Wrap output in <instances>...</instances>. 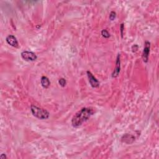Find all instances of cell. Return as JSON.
Instances as JSON below:
<instances>
[{"instance_id": "obj_1", "label": "cell", "mask_w": 159, "mask_h": 159, "mask_svg": "<svg viewBox=\"0 0 159 159\" xmlns=\"http://www.w3.org/2000/svg\"><path fill=\"white\" fill-rule=\"evenodd\" d=\"M93 114V109L91 108H83L78 111L72 119V124L73 127H77L82 125Z\"/></svg>"}, {"instance_id": "obj_2", "label": "cell", "mask_w": 159, "mask_h": 159, "mask_svg": "<svg viewBox=\"0 0 159 159\" xmlns=\"http://www.w3.org/2000/svg\"><path fill=\"white\" fill-rule=\"evenodd\" d=\"M31 110L33 115L40 119H47L49 118L50 115L49 113L47 110L39 108L34 105H31Z\"/></svg>"}, {"instance_id": "obj_3", "label": "cell", "mask_w": 159, "mask_h": 159, "mask_svg": "<svg viewBox=\"0 0 159 159\" xmlns=\"http://www.w3.org/2000/svg\"><path fill=\"white\" fill-rule=\"evenodd\" d=\"M21 56L24 60L26 61H35L38 58L37 55L34 52L26 50L22 52L21 54Z\"/></svg>"}, {"instance_id": "obj_4", "label": "cell", "mask_w": 159, "mask_h": 159, "mask_svg": "<svg viewBox=\"0 0 159 159\" xmlns=\"http://www.w3.org/2000/svg\"><path fill=\"white\" fill-rule=\"evenodd\" d=\"M150 49V43L149 41H146L145 46H144V50H143V54H142L143 60L146 63L148 62V59H149Z\"/></svg>"}, {"instance_id": "obj_5", "label": "cell", "mask_w": 159, "mask_h": 159, "mask_svg": "<svg viewBox=\"0 0 159 159\" xmlns=\"http://www.w3.org/2000/svg\"><path fill=\"white\" fill-rule=\"evenodd\" d=\"M87 76L88 78V80H89V83H90L91 86L93 88H97L99 86V82L98 80L93 75L90 71H87Z\"/></svg>"}, {"instance_id": "obj_6", "label": "cell", "mask_w": 159, "mask_h": 159, "mask_svg": "<svg viewBox=\"0 0 159 159\" xmlns=\"http://www.w3.org/2000/svg\"><path fill=\"white\" fill-rule=\"evenodd\" d=\"M121 70V60H120V54H118L117 58H116V66L114 68V72L112 73V76L113 78H116L118 75H119V72Z\"/></svg>"}, {"instance_id": "obj_7", "label": "cell", "mask_w": 159, "mask_h": 159, "mask_svg": "<svg viewBox=\"0 0 159 159\" xmlns=\"http://www.w3.org/2000/svg\"><path fill=\"white\" fill-rule=\"evenodd\" d=\"M6 41L9 46L13 47H18L19 44H18L17 39L13 35H9L6 38Z\"/></svg>"}, {"instance_id": "obj_8", "label": "cell", "mask_w": 159, "mask_h": 159, "mask_svg": "<svg viewBox=\"0 0 159 159\" xmlns=\"http://www.w3.org/2000/svg\"><path fill=\"white\" fill-rule=\"evenodd\" d=\"M121 140L126 144H131L135 140V137L131 134H125L121 138Z\"/></svg>"}, {"instance_id": "obj_9", "label": "cell", "mask_w": 159, "mask_h": 159, "mask_svg": "<svg viewBox=\"0 0 159 159\" xmlns=\"http://www.w3.org/2000/svg\"><path fill=\"white\" fill-rule=\"evenodd\" d=\"M41 85L44 88H47L50 85V82L49 79L46 76H43L41 78Z\"/></svg>"}, {"instance_id": "obj_10", "label": "cell", "mask_w": 159, "mask_h": 159, "mask_svg": "<svg viewBox=\"0 0 159 159\" xmlns=\"http://www.w3.org/2000/svg\"><path fill=\"white\" fill-rule=\"evenodd\" d=\"M101 35L103 37H104L105 38H109L110 37V34L106 29H103V30H102Z\"/></svg>"}, {"instance_id": "obj_11", "label": "cell", "mask_w": 159, "mask_h": 159, "mask_svg": "<svg viewBox=\"0 0 159 159\" xmlns=\"http://www.w3.org/2000/svg\"><path fill=\"white\" fill-rule=\"evenodd\" d=\"M58 83L60 84V85L62 87H64L66 84V81L64 78H60L58 81Z\"/></svg>"}, {"instance_id": "obj_12", "label": "cell", "mask_w": 159, "mask_h": 159, "mask_svg": "<svg viewBox=\"0 0 159 159\" xmlns=\"http://www.w3.org/2000/svg\"><path fill=\"white\" fill-rule=\"evenodd\" d=\"M116 12L111 11L110 13V14H109V19L111 21H113L116 18Z\"/></svg>"}, {"instance_id": "obj_13", "label": "cell", "mask_w": 159, "mask_h": 159, "mask_svg": "<svg viewBox=\"0 0 159 159\" xmlns=\"http://www.w3.org/2000/svg\"><path fill=\"white\" fill-rule=\"evenodd\" d=\"M132 50L133 52H136L138 50V46L137 45V44H135V45L132 47Z\"/></svg>"}, {"instance_id": "obj_14", "label": "cell", "mask_w": 159, "mask_h": 159, "mask_svg": "<svg viewBox=\"0 0 159 159\" xmlns=\"http://www.w3.org/2000/svg\"><path fill=\"white\" fill-rule=\"evenodd\" d=\"M121 37L122 38H123V31H124V24H121Z\"/></svg>"}, {"instance_id": "obj_15", "label": "cell", "mask_w": 159, "mask_h": 159, "mask_svg": "<svg viewBox=\"0 0 159 159\" xmlns=\"http://www.w3.org/2000/svg\"><path fill=\"white\" fill-rule=\"evenodd\" d=\"M0 158H7V157H6V155H5V154H1V156H0Z\"/></svg>"}]
</instances>
